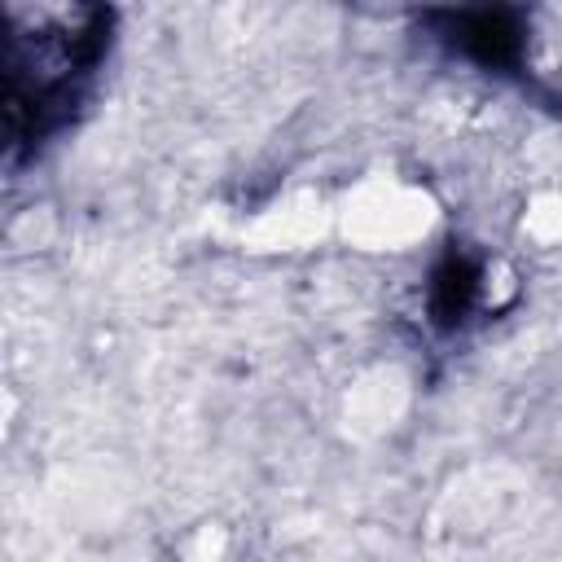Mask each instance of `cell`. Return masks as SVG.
I'll list each match as a JSON object with an SVG mask.
<instances>
[{"instance_id": "obj_3", "label": "cell", "mask_w": 562, "mask_h": 562, "mask_svg": "<svg viewBox=\"0 0 562 562\" xmlns=\"http://www.w3.org/2000/svg\"><path fill=\"white\" fill-rule=\"evenodd\" d=\"M483 294H487L483 259L470 246L448 241L443 255L430 268V281H426V316H430V325L443 329V334L465 329L474 321V312L483 307Z\"/></svg>"}, {"instance_id": "obj_2", "label": "cell", "mask_w": 562, "mask_h": 562, "mask_svg": "<svg viewBox=\"0 0 562 562\" xmlns=\"http://www.w3.org/2000/svg\"><path fill=\"white\" fill-rule=\"evenodd\" d=\"M435 40L492 75H514L527 57V13L518 9H435L422 18Z\"/></svg>"}, {"instance_id": "obj_1", "label": "cell", "mask_w": 562, "mask_h": 562, "mask_svg": "<svg viewBox=\"0 0 562 562\" xmlns=\"http://www.w3.org/2000/svg\"><path fill=\"white\" fill-rule=\"evenodd\" d=\"M110 35L114 13L101 4L4 9V136L13 154H40L75 123Z\"/></svg>"}]
</instances>
